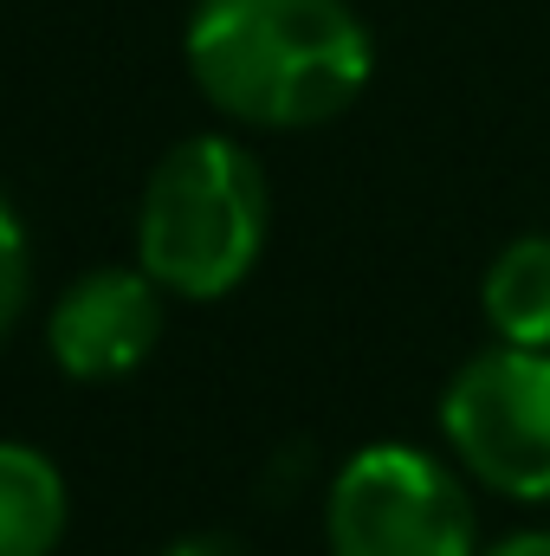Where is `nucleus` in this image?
Here are the masks:
<instances>
[{
    "instance_id": "1",
    "label": "nucleus",
    "mask_w": 550,
    "mask_h": 556,
    "mask_svg": "<svg viewBox=\"0 0 550 556\" xmlns=\"http://www.w3.org/2000/svg\"><path fill=\"white\" fill-rule=\"evenodd\" d=\"M182 52L201 98L247 130H317L376 72L350 0H195Z\"/></svg>"
},
{
    "instance_id": "2",
    "label": "nucleus",
    "mask_w": 550,
    "mask_h": 556,
    "mask_svg": "<svg viewBox=\"0 0 550 556\" xmlns=\"http://www.w3.org/2000/svg\"><path fill=\"white\" fill-rule=\"evenodd\" d=\"M273 233V188L266 168L234 137L175 142L142 188L137 253L142 273L168 298L214 304L260 266Z\"/></svg>"
},
{
    "instance_id": "3",
    "label": "nucleus",
    "mask_w": 550,
    "mask_h": 556,
    "mask_svg": "<svg viewBox=\"0 0 550 556\" xmlns=\"http://www.w3.org/2000/svg\"><path fill=\"white\" fill-rule=\"evenodd\" d=\"M324 538L330 556H479V518L434 453L383 440L343 459Z\"/></svg>"
},
{
    "instance_id": "4",
    "label": "nucleus",
    "mask_w": 550,
    "mask_h": 556,
    "mask_svg": "<svg viewBox=\"0 0 550 556\" xmlns=\"http://www.w3.org/2000/svg\"><path fill=\"white\" fill-rule=\"evenodd\" d=\"M440 427L453 459L466 472L518 505L550 498V350L499 343L473 363L440 395Z\"/></svg>"
},
{
    "instance_id": "5",
    "label": "nucleus",
    "mask_w": 550,
    "mask_h": 556,
    "mask_svg": "<svg viewBox=\"0 0 550 556\" xmlns=\"http://www.w3.org/2000/svg\"><path fill=\"white\" fill-rule=\"evenodd\" d=\"M168 291L155 278L130 266H98L78 285L59 291L52 317H46V350L72 382H117L142 369L162 343L168 324Z\"/></svg>"
},
{
    "instance_id": "6",
    "label": "nucleus",
    "mask_w": 550,
    "mask_h": 556,
    "mask_svg": "<svg viewBox=\"0 0 550 556\" xmlns=\"http://www.w3.org/2000/svg\"><path fill=\"white\" fill-rule=\"evenodd\" d=\"M72 525L65 472L20 440H0V556H52Z\"/></svg>"
},
{
    "instance_id": "7",
    "label": "nucleus",
    "mask_w": 550,
    "mask_h": 556,
    "mask_svg": "<svg viewBox=\"0 0 550 556\" xmlns=\"http://www.w3.org/2000/svg\"><path fill=\"white\" fill-rule=\"evenodd\" d=\"M479 298H486V324L499 330V343L550 350V233L512 240L492 260Z\"/></svg>"
},
{
    "instance_id": "8",
    "label": "nucleus",
    "mask_w": 550,
    "mask_h": 556,
    "mask_svg": "<svg viewBox=\"0 0 550 556\" xmlns=\"http://www.w3.org/2000/svg\"><path fill=\"white\" fill-rule=\"evenodd\" d=\"M26 291H33V266H26V227L13 214V201L0 194V343L13 337L20 311H26Z\"/></svg>"
},
{
    "instance_id": "9",
    "label": "nucleus",
    "mask_w": 550,
    "mask_h": 556,
    "mask_svg": "<svg viewBox=\"0 0 550 556\" xmlns=\"http://www.w3.org/2000/svg\"><path fill=\"white\" fill-rule=\"evenodd\" d=\"M486 556H550V531H518V538L492 544Z\"/></svg>"
},
{
    "instance_id": "10",
    "label": "nucleus",
    "mask_w": 550,
    "mask_h": 556,
    "mask_svg": "<svg viewBox=\"0 0 550 556\" xmlns=\"http://www.w3.org/2000/svg\"><path fill=\"white\" fill-rule=\"evenodd\" d=\"M168 556H240V544L234 538H182Z\"/></svg>"
}]
</instances>
